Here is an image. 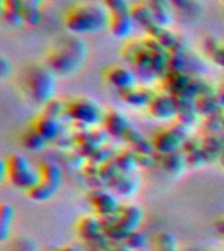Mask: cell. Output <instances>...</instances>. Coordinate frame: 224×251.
Returning <instances> with one entry per match:
<instances>
[{
	"label": "cell",
	"mask_w": 224,
	"mask_h": 251,
	"mask_svg": "<svg viewBox=\"0 0 224 251\" xmlns=\"http://www.w3.org/2000/svg\"><path fill=\"white\" fill-rule=\"evenodd\" d=\"M24 1L28 4H31V5H37V7H39L45 0H24Z\"/></svg>",
	"instance_id": "47"
},
{
	"label": "cell",
	"mask_w": 224,
	"mask_h": 251,
	"mask_svg": "<svg viewBox=\"0 0 224 251\" xmlns=\"http://www.w3.org/2000/svg\"><path fill=\"white\" fill-rule=\"evenodd\" d=\"M147 113L149 117L161 123H169V122L177 119V98L170 96L167 92H156L153 98L149 102L147 107Z\"/></svg>",
	"instance_id": "11"
},
{
	"label": "cell",
	"mask_w": 224,
	"mask_h": 251,
	"mask_svg": "<svg viewBox=\"0 0 224 251\" xmlns=\"http://www.w3.org/2000/svg\"><path fill=\"white\" fill-rule=\"evenodd\" d=\"M12 251H37V246L30 239H17L13 245Z\"/></svg>",
	"instance_id": "40"
},
{
	"label": "cell",
	"mask_w": 224,
	"mask_h": 251,
	"mask_svg": "<svg viewBox=\"0 0 224 251\" xmlns=\"http://www.w3.org/2000/svg\"><path fill=\"white\" fill-rule=\"evenodd\" d=\"M156 92H153L151 88L143 84H138L131 89L125 90L119 93V98L123 103L134 109H147L149 102L153 98Z\"/></svg>",
	"instance_id": "17"
},
{
	"label": "cell",
	"mask_w": 224,
	"mask_h": 251,
	"mask_svg": "<svg viewBox=\"0 0 224 251\" xmlns=\"http://www.w3.org/2000/svg\"><path fill=\"white\" fill-rule=\"evenodd\" d=\"M194 101H196V110H198L200 118L211 117V115H215V114L224 111L219 98L216 96V88L211 90V92L202 94L198 98H196Z\"/></svg>",
	"instance_id": "26"
},
{
	"label": "cell",
	"mask_w": 224,
	"mask_h": 251,
	"mask_svg": "<svg viewBox=\"0 0 224 251\" xmlns=\"http://www.w3.org/2000/svg\"><path fill=\"white\" fill-rule=\"evenodd\" d=\"M144 212L138 204H122L115 215L101 219L106 237L114 243L125 242L133 231L140 229Z\"/></svg>",
	"instance_id": "4"
},
{
	"label": "cell",
	"mask_w": 224,
	"mask_h": 251,
	"mask_svg": "<svg viewBox=\"0 0 224 251\" xmlns=\"http://www.w3.org/2000/svg\"><path fill=\"white\" fill-rule=\"evenodd\" d=\"M215 66L220 67V68H224V42H222V45L219 46V49L215 51V54L212 55L210 58Z\"/></svg>",
	"instance_id": "42"
},
{
	"label": "cell",
	"mask_w": 224,
	"mask_h": 251,
	"mask_svg": "<svg viewBox=\"0 0 224 251\" xmlns=\"http://www.w3.org/2000/svg\"><path fill=\"white\" fill-rule=\"evenodd\" d=\"M79 237L84 242L89 243L100 251H106L114 242H112L105 234V227L102 220L96 215L84 216L76 225Z\"/></svg>",
	"instance_id": "9"
},
{
	"label": "cell",
	"mask_w": 224,
	"mask_h": 251,
	"mask_svg": "<svg viewBox=\"0 0 224 251\" xmlns=\"http://www.w3.org/2000/svg\"><path fill=\"white\" fill-rule=\"evenodd\" d=\"M153 251H178L176 237L170 231H160L155 238Z\"/></svg>",
	"instance_id": "31"
},
{
	"label": "cell",
	"mask_w": 224,
	"mask_h": 251,
	"mask_svg": "<svg viewBox=\"0 0 224 251\" xmlns=\"http://www.w3.org/2000/svg\"><path fill=\"white\" fill-rule=\"evenodd\" d=\"M215 229L220 235H223L224 237V216L223 217H220V219H218V221L215 223Z\"/></svg>",
	"instance_id": "46"
},
{
	"label": "cell",
	"mask_w": 224,
	"mask_h": 251,
	"mask_svg": "<svg viewBox=\"0 0 224 251\" xmlns=\"http://www.w3.org/2000/svg\"><path fill=\"white\" fill-rule=\"evenodd\" d=\"M56 78L46 64H31L24 75V93L34 105L45 106L55 98Z\"/></svg>",
	"instance_id": "3"
},
{
	"label": "cell",
	"mask_w": 224,
	"mask_h": 251,
	"mask_svg": "<svg viewBox=\"0 0 224 251\" xmlns=\"http://www.w3.org/2000/svg\"><path fill=\"white\" fill-rule=\"evenodd\" d=\"M148 237L145 234L144 231H141L140 229L133 231L131 234L126 238L125 243L133 251H143V249L147 245Z\"/></svg>",
	"instance_id": "36"
},
{
	"label": "cell",
	"mask_w": 224,
	"mask_h": 251,
	"mask_svg": "<svg viewBox=\"0 0 224 251\" xmlns=\"http://www.w3.org/2000/svg\"><path fill=\"white\" fill-rule=\"evenodd\" d=\"M106 187L122 199H130L137 195L139 191V179L135 176V173L119 172L113 179H110Z\"/></svg>",
	"instance_id": "14"
},
{
	"label": "cell",
	"mask_w": 224,
	"mask_h": 251,
	"mask_svg": "<svg viewBox=\"0 0 224 251\" xmlns=\"http://www.w3.org/2000/svg\"><path fill=\"white\" fill-rule=\"evenodd\" d=\"M12 75V64L5 56H1L0 59V76L3 80L8 78Z\"/></svg>",
	"instance_id": "41"
},
{
	"label": "cell",
	"mask_w": 224,
	"mask_h": 251,
	"mask_svg": "<svg viewBox=\"0 0 224 251\" xmlns=\"http://www.w3.org/2000/svg\"><path fill=\"white\" fill-rule=\"evenodd\" d=\"M220 45H222V41L216 35H207V37H204L203 42H202V50L210 59L212 55L215 54V51L219 49Z\"/></svg>",
	"instance_id": "37"
},
{
	"label": "cell",
	"mask_w": 224,
	"mask_h": 251,
	"mask_svg": "<svg viewBox=\"0 0 224 251\" xmlns=\"http://www.w3.org/2000/svg\"><path fill=\"white\" fill-rule=\"evenodd\" d=\"M104 114L101 105L88 96H76L66 102V118L78 127V131L101 126Z\"/></svg>",
	"instance_id": "6"
},
{
	"label": "cell",
	"mask_w": 224,
	"mask_h": 251,
	"mask_svg": "<svg viewBox=\"0 0 224 251\" xmlns=\"http://www.w3.org/2000/svg\"><path fill=\"white\" fill-rule=\"evenodd\" d=\"M135 23L133 21L131 13L129 12H114L109 13V29L110 34L118 39L129 38L134 30Z\"/></svg>",
	"instance_id": "18"
},
{
	"label": "cell",
	"mask_w": 224,
	"mask_h": 251,
	"mask_svg": "<svg viewBox=\"0 0 224 251\" xmlns=\"http://www.w3.org/2000/svg\"><path fill=\"white\" fill-rule=\"evenodd\" d=\"M88 201L93 209L94 215L100 219H106L115 215L122 204L119 198L109 188H93L88 194Z\"/></svg>",
	"instance_id": "10"
},
{
	"label": "cell",
	"mask_w": 224,
	"mask_h": 251,
	"mask_svg": "<svg viewBox=\"0 0 224 251\" xmlns=\"http://www.w3.org/2000/svg\"><path fill=\"white\" fill-rule=\"evenodd\" d=\"M148 4L149 9L152 11L156 23L161 26L169 27L173 23L174 9L170 0H144Z\"/></svg>",
	"instance_id": "25"
},
{
	"label": "cell",
	"mask_w": 224,
	"mask_h": 251,
	"mask_svg": "<svg viewBox=\"0 0 224 251\" xmlns=\"http://www.w3.org/2000/svg\"><path fill=\"white\" fill-rule=\"evenodd\" d=\"M88 49L78 35L63 37L46 55V64L56 77H71L85 64Z\"/></svg>",
	"instance_id": "1"
},
{
	"label": "cell",
	"mask_w": 224,
	"mask_h": 251,
	"mask_svg": "<svg viewBox=\"0 0 224 251\" xmlns=\"http://www.w3.org/2000/svg\"><path fill=\"white\" fill-rule=\"evenodd\" d=\"M218 164H219L220 168L224 170V152H223V154H222V157H220V160H219V162H218Z\"/></svg>",
	"instance_id": "48"
},
{
	"label": "cell",
	"mask_w": 224,
	"mask_h": 251,
	"mask_svg": "<svg viewBox=\"0 0 224 251\" xmlns=\"http://www.w3.org/2000/svg\"><path fill=\"white\" fill-rule=\"evenodd\" d=\"M102 3L105 5L109 13H114V12H129L131 7H129V4L126 0H102Z\"/></svg>",
	"instance_id": "38"
},
{
	"label": "cell",
	"mask_w": 224,
	"mask_h": 251,
	"mask_svg": "<svg viewBox=\"0 0 224 251\" xmlns=\"http://www.w3.org/2000/svg\"><path fill=\"white\" fill-rule=\"evenodd\" d=\"M161 90L167 92L176 98L186 97L189 88L192 85L193 76L189 74L180 72H168L164 77H161Z\"/></svg>",
	"instance_id": "15"
},
{
	"label": "cell",
	"mask_w": 224,
	"mask_h": 251,
	"mask_svg": "<svg viewBox=\"0 0 224 251\" xmlns=\"http://www.w3.org/2000/svg\"><path fill=\"white\" fill-rule=\"evenodd\" d=\"M200 115L196 106V101L189 97L177 98V123L192 128L199 123Z\"/></svg>",
	"instance_id": "19"
},
{
	"label": "cell",
	"mask_w": 224,
	"mask_h": 251,
	"mask_svg": "<svg viewBox=\"0 0 224 251\" xmlns=\"http://www.w3.org/2000/svg\"><path fill=\"white\" fill-rule=\"evenodd\" d=\"M104 78L108 85L118 90V93L129 90L139 84L137 75L129 66L114 64L104 72Z\"/></svg>",
	"instance_id": "12"
},
{
	"label": "cell",
	"mask_w": 224,
	"mask_h": 251,
	"mask_svg": "<svg viewBox=\"0 0 224 251\" xmlns=\"http://www.w3.org/2000/svg\"><path fill=\"white\" fill-rule=\"evenodd\" d=\"M21 15H23L24 24H28L30 26H38L42 23V13H41L39 7H37V5L25 3Z\"/></svg>",
	"instance_id": "33"
},
{
	"label": "cell",
	"mask_w": 224,
	"mask_h": 251,
	"mask_svg": "<svg viewBox=\"0 0 224 251\" xmlns=\"http://www.w3.org/2000/svg\"><path fill=\"white\" fill-rule=\"evenodd\" d=\"M0 219H1L0 237H1V241L5 242L11 235L12 225H13V221H15V208H13V205L8 203L1 204V207H0Z\"/></svg>",
	"instance_id": "30"
},
{
	"label": "cell",
	"mask_w": 224,
	"mask_h": 251,
	"mask_svg": "<svg viewBox=\"0 0 224 251\" xmlns=\"http://www.w3.org/2000/svg\"><path fill=\"white\" fill-rule=\"evenodd\" d=\"M220 1H222V3H223V4H224V0H220Z\"/></svg>",
	"instance_id": "49"
},
{
	"label": "cell",
	"mask_w": 224,
	"mask_h": 251,
	"mask_svg": "<svg viewBox=\"0 0 224 251\" xmlns=\"http://www.w3.org/2000/svg\"><path fill=\"white\" fill-rule=\"evenodd\" d=\"M42 113L62 119V117H66V102L60 101L56 97L53 98L46 105L42 106Z\"/></svg>",
	"instance_id": "35"
},
{
	"label": "cell",
	"mask_w": 224,
	"mask_h": 251,
	"mask_svg": "<svg viewBox=\"0 0 224 251\" xmlns=\"http://www.w3.org/2000/svg\"><path fill=\"white\" fill-rule=\"evenodd\" d=\"M25 5L24 0H1V11H12V12H23Z\"/></svg>",
	"instance_id": "39"
},
{
	"label": "cell",
	"mask_w": 224,
	"mask_h": 251,
	"mask_svg": "<svg viewBox=\"0 0 224 251\" xmlns=\"http://www.w3.org/2000/svg\"><path fill=\"white\" fill-rule=\"evenodd\" d=\"M101 127L105 129L110 137L125 139V136L133 126L130 125V121L122 111L112 109L105 111V114H104Z\"/></svg>",
	"instance_id": "13"
},
{
	"label": "cell",
	"mask_w": 224,
	"mask_h": 251,
	"mask_svg": "<svg viewBox=\"0 0 224 251\" xmlns=\"http://www.w3.org/2000/svg\"><path fill=\"white\" fill-rule=\"evenodd\" d=\"M106 251H133L130 249L125 242H119V243H113L112 246L108 249Z\"/></svg>",
	"instance_id": "44"
},
{
	"label": "cell",
	"mask_w": 224,
	"mask_h": 251,
	"mask_svg": "<svg viewBox=\"0 0 224 251\" xmlns=\"http://www.w3.org/2000/svg\"><path fill=\"white\" fill-rule=\"evenodd\" d=\"M170 3H172L174 11L180 12L188 17H192L199 11V7L196 0H170Z\"/></svg>",
	"instance_id": "34"
},
{
	"label": "cell",
	"mask_w": 224,
	"mask_h": 251,
	"mask_svg": "<svg viewBox=\"0 0 224 251\" xmlns=\"http://www.w3.org/2000/svg\"><path fill=\"white\" fill-rule=\"evenodd\" d=\"M200 143H202V148H203L204 156L207 158V162H219L220 157L224 152L223 133L203 135V137H200Z\"/></svg>",
	"instance_id": "21"
},
{
	"label": "cell",
	"mask_w": 224,
	"mask_h": 251,
	"mask_svg": "<svg viewBox=\"0 0 224 251\" xmlns=\"http://www.w3.org/2000/svg\"><path fill=\"white\" fill-rule=\"evenodd\" d=\"M21 144L27 151L33 153L43 152L49 147L50 141L46 140L37 129L30 125L21 133Z\"/></svg>",
	"instance_id": "27"
},
{
	"label": "cell",
	"mask_w": 224,
	"mask_h": 251,
	"mask_svg": "<svg viewBox=\"0 0 224 251\" xmlns=\"http://www.w3.org/2000/svg\"><path fill=\"white\" fill-rule=\"evenodd\" d=\"M50 251H83V247L78 243H70V245H64V246H58Z\"/></svg>",
	"instance_id": "43"
},
{
	"label": "cell",
	"mask_w": 224,
	"mask_h": 251,
	"mask_svg": "<svg viewBox=\"0 0 224 251\" xmlns=\"http://www.w3.org/2000/svg\"><path fill=\"white\" fill-rule=\"evenodd\" d=\"M210 251H219V250H210Z\"/></svg>",
	"instance_id": "50"
},
{
	"label": "cell",
	"mask_w": 224,
	"mask_h": 251,
	"mask_svg": "<svg viewBox=\"0 0 224 251\" xmlns=\"http://www.w3.org/2000/svg\"><path fill=\"white\" fill-rule=\"evenodd\" d=\"M147 37H151V38L156 39L157 42L160 43L161 46L164 47L168 52L177 46V43L180 42L181 39L180 37H178L176 33H173L169 27L161 26V25H156L155 27H152V29L147 33Z\"/></svg>",
	"instance_id": "28"
},
{
	"label": "cell",
	"mask_w": 224,
	"mask_h": 251,
	"mask_svg": "<svg viewBox=\"0 0 224 251\" xmlns=\"http://www.w3.org/2000/svg\"><path fill=\"white\" fill-rule=\"evenodd\" d=\"M114 161H115L119 172L123 173H135V170L139 166L137 153L134 152L131 148L122 149V151L117 152V154L114 157Z\"/></svg>",
	"instance_id": "29"
},
{
	"label": "cell",
	"mask_w": 224,
	"mask_h": 251,
	"mask_svg": "<svg viewBox=\"0 0 224 251\" xmlns=\"http://www.w3.org/2000/svg\"><path fill=\"white\" fill-rule=\"evenodd\" d=\"M189 137V128L180 123H176L160 129L153 135L151 141L157 156H164L181 151Z\"/></svg>",
	"instance_id": "8"
},
{
	"label": "cell",
	"mask_w": 224,
	"mask_h": 251,
	"mask_svg": "<svg viewBox=\"0 0 224 251\" xmlns=\"http://www.w3.org/2000/svg\"><path fill=\"white\" fill-rule=\"evenodd\" d=\"M123 140L129 144V148H131L137 154H143V156H155V149H153L152 141L148 140L139 129L131 127L127 135Z\"/></svg>",
	"instance_id": "22"
},
{
	"label": "cell",
	"mask_w": 224,
	"mask_h": 251,
	"mask_svg": "<svg viewBox=\"0 0 224 251\" xmlns=\"http://www.w3.org/2000/svg\"><path fill=\"white\" fill-rule=\"evenodd\" d=\"M133 21L137 24L138 26L140 27L141 30H144L145 33H148L152 27H155L159 24L155 20L152 11L149 9L148 4L145 1H140V3L134 4L131 9H130Z\"/></svg>",
	"instance_id": "24"
},
{
	"label": "cell",
	"mask_w": 224,
	"mask_h": 251,
	"mask_svg": "<svg viewBox=\"0 0 224 251\" xmlns=\"http://www.w3.org/2000/svg\"><path fill=\"white\" fill-rule=\"evenodd\" d=\"M157 157H159V164L163 168V170L169 176H180L185 172V169L188 168V162H186V158H185L182 151Z\"/></svg>",
	"instance_id": "23"
},
{
	"label": "cell",
	"mask_w": 224,
	"mask_h": 251,
	"mask_svg": "<svg viewBox=\"0 0 224 251\" xmlns=\"http://www.w3.org/2000/svg\"><path fill=\"white\" fill-rule=\"evenodd\" d=\"M38 183L27 192L30 200L37 203H46L51 200L63 183V170L60 165L51 160L43 161L38 168Z\"/></svg>",
	"instance_id": "7"
},
{
	"label": "cell",
	"mask_w": 224,
	"mask_h": 251,
	"mask_svg": "<svg viewBox=\"0 0 224 251\" xmlns=\"http://www.w3.org/2000/svg\"><path fill=\"white\" fill-rule=\"evenodd\" d=\"M181 151L185 154V158H186V162H188V168L199 169L206 164H208L207 158L204 156L200 139L189 137L188 140L185 141L184 147H182Z\"/></svg>",
	"instance_id": "20"
},
{
	"label": "cell",
	"mask_w": 224,
	"mask_h": 251,
	"mask_svg": "<svg viewBox=\"0 0 224 251\" xmlns=\"http://www.w3.org/2000/svg\"><path fill=\"white\" fill-rule=\"evenodd\" d=\"M216 96L219 98L220 103H222V107L224 110V82H222L219 86H216Z\"/></svg>",
	"instance_id": "45"
},
{
	"label": "cell",
	"mask_w": 224,
	"mask_h": 251,
	"mask_svg": "<svg viewBox=\"0 0 224 251\" xmlns=\"http://www.w3.org/2000/svg\"><path fill=\"white\" fill-rule=\"evenodd\" d=\"M31 125H33V127H34L46 140L50 141V143H55V141H58L60 137L64 136V135H63V122L62 119H59V118L51 117V115H47V114L45 113H41L38 117L33 121Z\"/></svg>",
	"instance_id": "16"
},
{
	"label": "cell",
	"mask_w": 224,
	"mask_h": 251,
	"mask_svg": "<svg viewBox=\"0 0 224 251\" xmlns=\"http://www.w3.org/2000/svg\"><path fill=\"white\" fill-rule=\"evenodd\" d=\"M109 25V12L98 4H79L67 12L64 26L75 35L100 33Z\"/></svg>",
	"instance_id": "2"
},
{
	"label": "cell",
	"mask_w": 224,
	"mask_h": 251,
	"mask_svg": "<svg viewBox=\"0 0 224 251\" xmlns=\"http://www.w3.org/2000/svg\"><path fill=\"white\" fill-rule=\"evenodd\" d=\"M1 180H8L12 187L28 192L38 183V169L21 153H12L1 160Z\"/></svg>",
	"instance_id": "5"
},
{
	"label": "cell",
	"mask_w": 224,
	"mask_h": 251,
	"mask_svg": "<svg viewBox=\"0 0 224 251\" xmlns=\"http://www.w3.org/2000/svg\"><path fill=\"white\" fill-rule=\"evenodd\" d=\"M202 128L204 135H215V133H224V111L211 117L203 118Z\"/></svg>",
	"instance_id": "32"
}]
</instances>
